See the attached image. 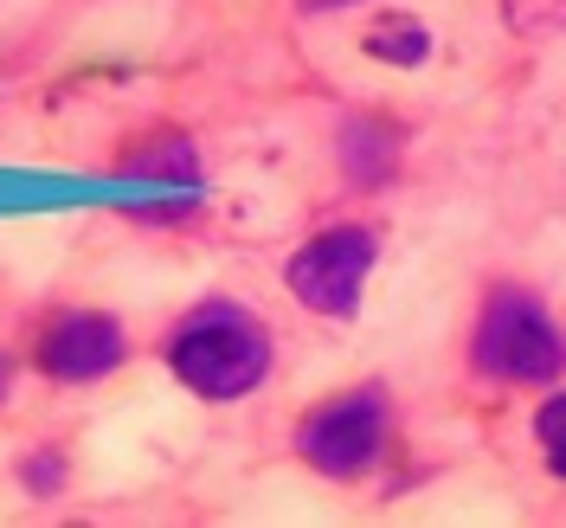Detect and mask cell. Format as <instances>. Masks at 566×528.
Masks as SVG:
<instances>
[{
  "instance_id": "5",
  "label": "cell",
  "mask_w": 566,
  "mask_h": 528,
  "mask_svg": "<svg viewBox=\"0 0 566 528\" xmlns=\"http://www.w3.org/2000/svg\"><path fill=\"white\" fill-rule=\"evenodd\" d=\"M116 361H123V329L97 310H65L39 335V367L52 381H104Z\"/></svg>"
},
{
  "instance_id": "2",
  "label": "cell",
  "mask_w": 566,
  "mask_h": 528,
  "mask_svg": "<svg viewBox=\"0 0 566 528\" xmlns=\"http://www.w3.org/2000/svg\"><path fill=\"white\" fill-rule=\"evenodd\" d=\"M476 374L509 381V387H541L560 381L566 367V335L560 322L547 317V303L528 290H490L483 317H476V342H470Z\"/></svg>"
},
{
  "instance_id": "6",
  "label": "cell",
  "mask_w": 566,
  "mask_h": 528,
  "mask_svg": "<svg viewBox=\"0 0 566 528\" xmlns=\"http://www.w3.org/2000/svg\"><path fill=\"white\" fill-rule=\"evenodd\" d=\"M342 162H348V175L360 180V187H380V180L392 175V130H380V123H348Z\"/></svg>"
},
{
  "instance_id": "8",
  "label": "cell",
  "mask_w": 566,
  "mask_h": 528,
  "mask_svg": "<svg viewBox=\"0 0 566 528\" xmlns=\"http://www.w3.org/2000/svg\"><path fill=\"white\" fill-rule=\"evenodd\" d=\"M534 438H541V458H547V470L566 484V393H554V400L534 413Z\"/></svg>"
},
{
  "instance_id": "4",
  "label": "cell",
  "mask_w": 566,
  "mask_h": 528,
  "mask_svg": "<svg viewBox=\"0 0 566 528\" xmlns=\"http://www.w3.org/2000/svg\"><path fill=\"white\" fill-rule=\"evenodd\" d=\"M380 258V239L367 226H335V232H316L310 246L290 258V290L303 310L316 317H354L360 310V290H367V271Z\"/></svg>"
},
{
  "instance_id": "1",
  "label": "cell",
  "mask_w": 566,
  "mask_h": 528,
  "mask_svg": "<svg viewBox=\"0 0 566 528\" xmlns=\"http://www.w3.org/2000/svg\"><path fill=\"white\" fill-rule=\"evenodd\" d=\"M168 367H175L200 400H245V393L271 374V335H264L258 317L239 310V303H200V310L175 329Z\"/></svg>"
},
{
  "instance_id": "9",
  "label": "cell",
  "mask_w": 566,
  "mask_h": 528,
  "mask_svg": "<svg viewBox=\"0 0 566 528\" xmlns=\"http://www.w3.org/2000/svg\"><path fill=\"white\" fill-rule=\"evenodd\" d=\"M296 7H310V13H328V7H354V0H296Z\"/></svg>"
},
{
  "instance_id": "3",
  "label": "cell",
  "mask_w": 566,
  "mask_h": 528,
  "mask_svg": "<svg viewBox=\"0 0 566 528\" xmlns=\"http://www.w3.org/2000/svg\"><path fill=\"white\" fill-rule=\"evenodd\" d=\"M387 425H392L387 393L354 387V393H335L328 406H316L310 420L296 425V452L322 477H360L367 464L387 452Z\"/></svg>"
},
{
  "instance_id": "7",
  "label": "cell",
  "mask_w": 566,
  "mask_h": 528,
  "mask_svg": "<svg viewBox=\"0 0 566 528\" xmlns=\"http://www.w3.org/2000/svg\"><path fill=\"white\" fill-rule=\"evenodd\" d=\"M367 52L387 59V65H424V59H431V33H424L412 13H392V20H380V27L367 33Z\"/></svg>"
}]
</instances>
